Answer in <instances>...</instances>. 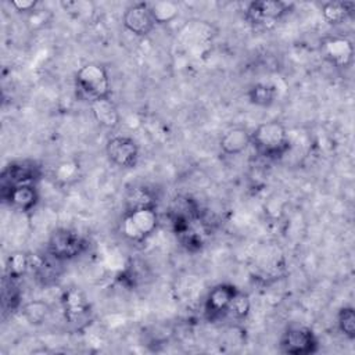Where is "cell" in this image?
Listing matches in <instances>:
<instances>
[{
    "label": "cell",
    "mask_w": 355,
    "mask_h": 355,
    "mask_svg": "<svg viewBox=\"0 0 355 355\" xmlns=\"http://www.w3.org/2000/svg\"><path fill=\"white\" fill-rule=\"evenodd\" d=\"M251 146L255 153L266 159H279L290 148L288 133L276 119L259 123L251 132Z\"/></svg>",
    "instance_id": "cell-1"
},
{
    "label": "cell",
    "mask_w": 355,
    "mask_h": 355,
    "mask_svg": "<svg viewBox=\"0 0 355 355\" xmlns=\"http://www.w3.org/2000/svg\"><path fill=\"white\" fill-rule=\"evenodd\" d=\"M76 96L89 104L97 98L111 96L108 71L98 62H87L75 73Z\"/></svg>",
    "instance_id": "cell-2"
},
{
    "label": "cell",
    "mask_w": 355,
    "mask_h": 355,
    "mask_svg": "<svg viewBox=\"0 0 355 355\" xmlns=\"http://www.w3.org/2000/svg\"><path fill=\"white\" fill-rule=\"evenodd\" d=\"M159 216L157 207H143L125 211L121 220V233L133 243L146 241L158 227Z\"/></svg>",
    "instance_id": "cell-3"
},
{
    "label": "cell",
    "mask_w": 355,
    "mask_h": 355,
    "mask_svg": "<svg viewBox=\"0 0 355 355\" xmlns=\"http://www.w3.org/2000/svg\"><path fill=\"white\" fill-rule=\"evenodd\" d=\"M87 247L89 243L82 234L67 227L55 229L47 240V254L60 262L80 257Z\"/></svg>",
    "instance_id": "cell-4"
},
{
    "label": "cell",
    "mask_w": 355,
    "mask_h": 355,
    "mask_svg": "<svg viewBox=\"0 0 355 355\" xmlns=\"http://www.w3.org/2000/svg\"><path fill=\"white\" fill-rule=\"evenodd\" d=\"M279 348L283 354L288 355H311L318 352L319 340L309 327L290 326L283 331Z\"/></svg>",
    "instance_id": "cell-5"
},
{
    "label": "cell",
    "mask_w": 355,
    "mask_h": 355,
    "mask_svg": "<svg viewBox=\"0 0 355 355\" xmlns=\"http://www.w3.org/2000/svg\"><path fill=\"white\" fill-rule=\"evenodd\" d=\"M293 8V3L282 0L252 1L245 8V19L254 26H266L286 17Z\"/></svg>",
    "instance_id": "cell-6"
},
{
    "label": "cell",
    "mask_w": 355,
    "mask_h": 355,
    "mask_svg": "<svg viewBox=\"0 0 355 355\" xmlns=\"http://www.w3.org/2000/svg\"><path fill=\"white\" fill-rule=\"evenodd\" d=\"M239 288L230 283H219L214 286L204 301V315L209 322H216L227 316L229 306Z\"/></svg>",
    "instance_id": "cell-7"
},
{
    "label": "cell",
    "mask_w": 355,
    "mask_h": 355,
    "mask_svg": "<svg viewBox=\"0 0 355 355\" xmlns=\"http://www.w3.org/2000/svg\"><path fill=\"white\" fill-rule=\"evenodd\" d=\"M108 159L123 169H132L139 162V146L129 136H112L105 143Z\"/></svg>",
    "instance_id": "cell-8"
},
{
    "label": "cell",
    "mask_w": 355,
    "mask_h": 355,
    "mask_svg": "<svg viewBox=\"0 0 355 355\" xmlns=\"http://www.w3.org/2000/svg\"><path fill=\"white\" fill-rule=\"evenodd\" d=\"M323 58L336 68H348L354 61V44L344 36H327L320 43Z\"/></svg>",
    "instance_id": "cell-9"
},
{
    "label": "cell",
    "mask_w": 355,
    "mask_h": 355,
    "mask_svg": "<svg viewBox=\"0 0 355 355\" xmlns=\"http://www.w3.org/2000/svg\"><path fill=\"white\" fill-rule=\"evenodd\" d=\"M40 166L33 161H12L4 166L1 172V189L18 184H35L40 178Z\"/></svg>",
    "instance_id": "cell-10"
},
{
    "label": "cell",
    "mask_w": 355,
    "mask_h": 355,
    "mask_svg": "<svg viewBox=\"0 0 355 355\" xmlns=\"http://www.w3.org/2000/svg\"><path fill=\"white\" fill-rule=\"evenodd\" d=\"M122 24L126 31L136 36H147L157 25L148 3H135L129 6L122 15Z\"/></svg>",
    "instance_id": "cell-11"
},
{
    "label": "cell",
    "mask_w": 355,
    "mask_h": 355,
    "mask_svg": "<svg viewBox=\"0 0 355 355\" xmlns=\"http://www.w3.org/2000/svg\"><path fill=\"white\" fill-rule=\"evenodd\" d=\"M1 197L10 207L21 212L32 211L39 202V191L35 184H18L1 189Z\"/></svg>",
    "instance_id": "cell-12"
},
{
    "label": "cell",
    "mask_w": 355,
    "mask_h": 355,
    "mask_svg": "<svg viewBox=\"0 0 355 355\" xmlns=\"http://www.w3.org/2000/svg\"><path fill=\"white\" fill-rule=\"evenodd\" d=\"M61 306H62L65 319L69 323L82 322L90 312V304L86 295L78 288H68L62 293Z\"/></svg>",
    "instance_id": "cell-13"
},
{
    "label": "cell",
    "mask_w": 355,
    "mask_h": 355,
    "mask_svg": "<svg viewBox=\"0 0 355 355\" xmlns=\"http://www.w3.org/2000/svg\"><path fill=\"white\" fill-rule=\"evenodd\" d=\"M94 121L104 129H115L121 122L119 111L111 96L101 97L89 104Z\"/></svg>",
    "instance_id": "cell-14"
},
{
    "label": "cell",
    "mask_w": 355,
    "mask_h": 355,
    "mask_svg": "<svg viewBox=\"0 0 355 355\" xmlns=\"http://www.w3.org/2000/svg\"><path fill=\"white\" fill-rule=\"evenodd\" d=\"M251 146V132L243 126H234L226 130L220 140V151L226 155H239Z\"/></svg>",
    "instance_id": "cell-15"
},
{
    "label": "cell",
    "mask_w": 355,
    "mask_h": 355,
    "mask_svg": "<svg viewBox=\"0 0 355 355\" xmlns=\"http://www.w3.org/2000/svg\"><path fill=\"white\" fill-rule=\"evenodd\" d=\"M355 11L354 1H326L322 6V17L330 25H340Z\"/></svg>",
    "instance_id": "cell-16"
},
{
    "label": "cell",
    "mask_w": 355,
    "mask_h": 355,
    "mask_svg": "<svg viewBox=\"0 0 355 355\" xmlns=\"http://www.w3.org/2000/svg\"><path fill=\"white\" fill-rule=\"evenodd\" d=\"M277 97V89L275 85L268 82H257L247 90V98L252 105L270 107Z\"/></svg>",
    "instance_id": "cell-17"
},
{
    "label": "cell",
    "mask_w": 355,
    "mask_h": 355,
    "mask_svg": "<svg viewBox=\"0 0 355 355\" xmlns=\"http://www.w3.org/2000/svg\"><path fill=\"white\" fill-rule=\"evenodd\" d=\"M125 205V211H130L143 207H157V202L150 189L144 186H136L128 191Z\"/></svg>",
    "instance_id": "cell-18"
},
{
    "label": "cell",
    "mask_w": 355,
    "mask_h": 355,
    "mask_svg": "<svg viewBox=\"0 0 355 355\" xmlns=\"http://www.w3.org/2000/svg\"><path fill=\"white\" fill-rule=\"evenodd\" d=\"M22 315L29 324L39 326L47 320L50 315V306L44 301L33 300L22 306Z\"/></svg>",
    "instance_id": "cell-19"
},
{
    "label": "cell",
    "mask_w": 355,
    "mask_h": 355,
    "mask_svg": "<svg viewBox=\"0 0 355 355\" xmlns=\"http://www.w3.org/2000/svg\"><path fill=\"white\" fill-rule=\"evenodd\" d=\"M148 6L157 25L168 24L179 15V6L175 1H155Z\"/></svg>",
    "instance_id": "cell-20"
},
{
    "label": "cell",
    "mask_w": 355,
    "mask_h": 355,
    "mask_svg": "<svg viewBox=\"0 0 355 355\" xmlns=\"http://www.w3.org/2000/svg\"><path fill=\"white\" fill-rule=\"evenodd\" d=\"M32 268V259L25 252H12L7 258V272L10 279L22 277Z\"/></svg>",
    "instance_id": "cell-21"
},
{
    "label": "cell",
    "mask_w": 355,
    "mask_h": 355,
    "mask_svg": "<svg viewBox=\"0 0 355 355\" xmlns=\"http://www.w3.org/2000/svg\"><path fill=\"white\" fill-rule=\"evenodd\" d=\"M337 327L348 340L355 338V311L352 306H343L337 313Z\"/></svg>",
    "instance_id": "cell-22"
},
{
    "label": "cell",
    "mask_w": 355,
    "mask_h": 355,
    "mask_svg": "<svg viewBox=\"0 0 355 355\" xmlns=\"http://www.w3.org/2000/svg\"><path fill=\"white\" fill-rule=\"evenodd\" d=\"M250 309H251V301L248 294L239 290L229 306L227 316L233 318L234 320H244L248 316Z\"/></svg>",
    "instance_id": "cell-23"
},
{
    "label": "cell",
    "mask_w": 355,
    "mask_h": 355,
    "mask_svg": "<svg viewBox=\"0 0 355 355\" xmlns=\"http://www.w3.org/2000/svg\"><path fill=\"white\" fill-rule=\"evenodd\" d=\"M10 4L19 12H29L33 11L37 1H32V0H12L10 1Z\"/></svg>",
    "instance_id": "cell-24"
}]
</instances>
